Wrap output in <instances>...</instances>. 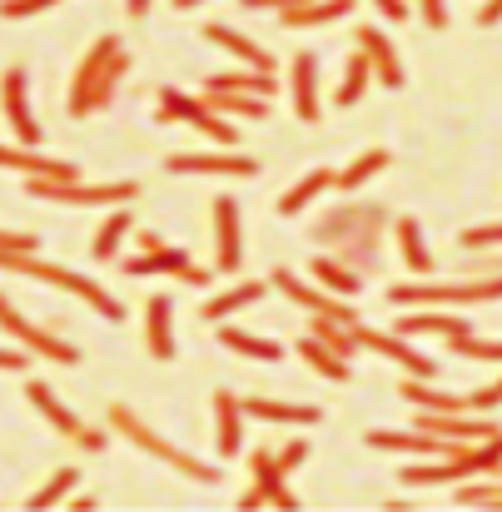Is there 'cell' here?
<instances>
[{
	"label": "cell",
	"mask_w": 502,
	"mask_h": 512,
	"mask_svg": "<svg viewBox=\"0 0 502 512\" xmlns=\"http://www.w3.org/2000/svg\"><path fill=\"white\" fill-rule=\"evenodd\" d=\"M125 75H130V55H125V45H120L115 35H100V40L85 50V60H80L75 80H70V100H65V110H70L75 120H90V115L110 110V100H115V90H120Z\"/></svg>",
	"instance_id": "1"
},
{
	"label": "cell",
	"mask_w": 502,
	"mask_h": 512,
	"mask_svg": "<svg viewBox=\"0 0 502 512\" xmlns=\"http://www.w3.org/2000/svg\"><path fill=\"white\" fill-rule=\"evenodd\" d=\"M502 473V433L478 438V443H453L443 463H408L398 478L408 488H443V483H468V478H498Z\"/></svg>",
	"instance_id": "2"
},
{
	"label": "cell",
	"mask_w": 502,
	"mask_h": 512,
	"mask_svg": "<svg viewBox=\"0 0 502 512\" xmlns=\"http://www.w3.org/2000/svg\"><path fill=\"white\" fill-rule=\"evenodd\" d=\"M0 269H10V274H30V279H40V284L65 289V294L85 299L95 314H105L110 324H120V319H125V304H120L115 294H105L95 279H80V274H70V269H60V264H45L35 249H0Z\"/></svg>",
	"instance_id": "3"
},
{
	"label": "cell",
	"mask_w": 502,
	"mask_h": 512,
	"mask_svg": "<svg viewBox=\"0 0 502 512\" xmlns=\"http://www.w3.org/2000/svg\"><path fill=\"white\" fill-rule=\"evenodd\" d=\"M378 229H383V209H338L324 224H314V239L319 244H334L338 259L348 269H368V259H378Z\"/></svg>",
	"instance_id": "4"
},
{
	"label": "cell",
	"mask_w": 502,
	"mask_h": 512,
	"mask_svg": "<svg viewBox=\"0 0 502 512\" xmlns=\"http://www.w3.org/2000/svg\"><path fill=\"white\" fill-rule=\"evenodd\" d=\"M110 428L120 433V438H130L140 453H150V458H160V463H169L174 473H184V478H194V483H219V468L214 463H199V458H189V453H179L174 443H165L150 423H140L135 418V408H125V403H110Z\"/></svg>",
	"instance_id": "5"
},
{
	"label": "cell",
	"mask_w": 502,
	"mask_h": 512,
	"mask_svg": "<svg viewBox=\"0 0 502 512\" xmlns=\"http://www.w3.org/2000/svg\"><path fill=\"white\" fill-rule=\"evenodd\" d=\"M25 194L35 199H55V204H135L140 199V184L135 179H115V184H80V179H25Z\"/></svg>",
	"instance_id": "6"
},
{
	"label": "cell",
	"mask_w": 502,
	"mask_h": 512,
	"mask_svg": "<svg viewBox=\"0 0 502 512\" xmlns=\"http://www.w3.org/2000/svg\"><path fill=\"white\" fill-rule=\"evenodd\" d=\"M502 299V274L463 279V284H393L388 304H493Z\"/></svg>",
	"instance_id": "7"
},
{
	"label": "cell",
	"mask_w": 502,
	"mask_h": 512,
	"mask_svg": "<svg viewBox=\"0 0 502 512\" xmlns=\"http://www.w3.org/2000/svg\"><path fill=\"white\" fill-rule=\"evenodd\" d=\"M0 329H5L15 343H25V353H35V358H50V363H80V348H75V343H60L55 334L35 329V324L15 309V299H5V294H0Z\"/></svg>",
	"instance_id": "8"
},
{
	"label": "cell",
	"mask_w": 502,
	"mask_h": 512,
	"mask_svg": "<svg viewBox=\"0 0 502 512\" xmlns=\"http://www.w3.org/2000/svg\"><path fill=\"white\" fill-rule=\"evenodd\" d=\"M160 120H184V125H194V130H204L214 145H239V135H234V125L224 120V115H214L204 100H194V95H184V90H160Z\"/></svg>",
	"instance_id": "9"
},
{
	"label": "cell",
	"mask_w": 502,
	"mask_h": 512,
	"mask_svg": "<svg viewBox=\"0 0 502 512\" xmlns=\"http://www.w3.org/2000/svg\"><path fill=\"white\" fill-rule=\"evenodd\" d=\"M269 284H274V289H279V294H284L289 304H304L309 314H324V319H338V324H348V329L358 324V309H353V304H338V294H324V289L304 284V279H299L294 269H284V264L274 269V279H269Z\"/></svg>",
	"instance_id": "10"
},
{
	"label": "cell",
	"mask_w": 502,
	"mask_h": 512,
	"mask_svg": "<svg viewBox=\"0 0 502 512\" xmlns=\"http://www.w3.org/2000/svg\"><path fill=\"white\" fill-rule=\"evenodd\" d=\"M209 219H214V274H234V269L244 264L239 204H234L229 194H219V199H214V209H209Z\"/></svg>",
	"instance_id": "11"
},
{
	"label": "cell",
	"mask_w": 502,
	"mask_h": 512,
	"mask_svg": "<svg viewBox=\"0 0 502 512\" xmlns=\"http://www.w3.org/2000/svg\"><path fill=\"white\" fill-rule=\"evenodd\" d=\"M353 339H358V348L383 353L388 363L408 368V378H433V373H438V363H433L428 353H418V348L403 339V334H378V329H368V324H353Z\"/></svg>",
	"instance_id": "12"
},
{
	"label": "cell",
	"mask_w": 502,
	"mask_h": 512,
	"mask_svg": "<svg viewBox=\"0 0 502 512\" xmlns=\"http://www.w3.org/2000/svg\"><path fill=\"white\" fill-rule=\"evenodd\" d=\"M0 105H5V120H10L15 140H20V145H40V125H35V115H30V95H25V70H20V65H10V70L0 75Z\"/></svg>",
	"instance_id": "13"
},
{
	"label": "cell",
	"mask_w": 502,
	"mask_h": 512,
	"mask_svg": "<svg viewBox=\"0 0 502 512\" xmlns=\"http://www.w3.org/2000/svg\"><path fill=\"white\" fill-rule=\"evenodd\" d=\"M125 274H135V279H145V274H174V279H184V284H209V269H199L184 249H155V254H135L130 264H125Z\"/></svg>",
	"instance_id": "14"
},
{
	"label": "cell",
	"mask_w": 502,
	"mask_h": 512,
	"mask_svg": "<svg viewBox=\"0 0 502 512\" xmlns=\"http://www.w3.org/2000/svg\"><path fill=\"white\" fill-rule=\"evenodd\" d=\"M214 448H219V458L244 453V398H234L229 388L214 393Z\"/></svg>",
	"instance_id": "15"
},
{
	"label": "cell",
	"mask_w": 502,
	"mask_h": 512,
	"mask_svg": "<svg viewBox=\"0 0 502 512\" xmlns=\"http://www.w3.org/2000/svg\"><path fill=\"white\" fill-rule=\"evenodd\" d=\"M413 428L443 438V443H478V438H493L498 428L488 418H468V413H418Z\"/></svg>",
	"instance_id": "16"
},
{
	"label": "cell",
	"mask_w": 502,
	"mask_h": 512,
	"mask_svg": "<svg viewBox=\"0 0 502 512\" xmlns=\"http://www.w3.org/2000/svg\"><path fill=\"white\" fill-rule=\"evenodd\" d=\"M358 50L368 55V65H373V75L388 85V90H403V60H398V50H393V40L383 35V30H373V25H358Z\"/></svg>",
	"instance_id": "17"
},
{
	"label": "cell",
	"mask_w": 502,
	"mask_h": 512,
	"mask_svg": "<svg viewBox=\"0 0 502 512\" xmlns=\"http://www.w3.org/2000/svg\"><path fill=\"white\" fill-rule=\"evenodd\" d=\"M289 95H294V115L304 120V125H314L319 115H324V105H319V55H294V75H289Z\"/></svg>",
	"instance_id": "18"
},
{
	"label": "cell",
	"mask_w": 502,
	"mask_h": 512,
	"mask_svg": "<svg viewBox=\"0 0 502 512\" xmlns=\"http://www.w3.org/2000/svg\"><path fill=\"white\" fill-rule=\"evenodd\" d=\"M0 170H15V174H25V179H80L75 165L45 160V155H35L30 145H0Z\"/></svg>",
	"instance_id": "19"
},
{
	"label": "cell",
	"mask_w": 502,
	"mask_h": 512,
	"mask_svg": "<svg viewBox=\"0 0 502 512\" xmlns=\"http://www.w3.org/2000/svg\"><path fill=\"white\" fill-rule=\"evenodd\" d=\"M368 448H378V453H413V458H443V453H453V443H443V438H433V433H423V428H413V433L373 428V433H368Z\"/></svg>",
	"instance_id": "20"
},
{
	"label": "cell",
	"mask_w": 502,
	"mask_h": 512,
	"mask_svg": "<svg viewBox=\"0 0 502 512\" xmlns=\"http://www.w3.org/2000/svg\"><path fill=\"white\" fill-rule=\"evenodd\" d=\"M169 174H224V179H254L259 165L244 155H169Z\"/></svg>",
	"instance_id": "21"
},
{
	"label": "cell",
	"mask_w": 502,
	"mask_h": 512,
	"mask_svg": "<svg viewBox=\"0 0 502 512\" xmlns=\"http://www.w3.org/2000/svg\"><path fill=\"white\" fill-rule=\"evenodd\" d=\"M249 473H254V488L264 493V503H274V508H289V512L299 508V498L289 493V483H284V468H279V458H274V453H264V448H259V453L249 458Z\"/></svg>",
	"instance_id": "22"
},
{
	"label": "cell",
	"mask_w": 502,
	"mask_h": 512,
	"mask_svg": "<svg viewBox=\"0 0 502 512\" xmlns=\"http://www.w3.org/2000/svg\"><path fill=\"white\" fill-rule=\"evenodd\" d=\"M204 40H209V45H219V50H229V55H239V60H244V65H254V70H274V55H269L264 45H254L249 35H239L234 25H224V20L204 25Z\"/></svg>",
	"instance_id": "23"
},
{
	"label": "cell",
	"mask_w": 502,
	"mask_h": 512,
	"mask_svg": "<svg viewBox=\"0 0 502 512\" xmlns=\"http://www.w3.org/2000/svg\"><path fill=\"white\" fill-rule=\"evenodd\" d=\"M398 398L403 403H413L418 413H473L468 408V398H458V393H448V388H433L428 378H408V383H398Z\"/></svg>",
	"instance_id": "24"
},
{
	"label": "cell",
	"mask_w": 502,
	"mask_h": 512,
	"mask_svg": "<svg viewBox=\"0 0 502 512\" xmlns=\"http://www.w3.org/2000/svg\"><path fill=\"white\" fill-rule=\"evenodd\" d=\"M269 294V284L264 279H244V284H234L229 294H219V299H209L204 309H199V319L204 324H224L229 314H239V309H249V304H259Z\"/></svg>",
	"instance_id": "25"
},
{
	"label": "cell",
	"mask_w": 502,
	"mask_h": 512,
	"mask_svg": "<svg viewBox=\"0 0 502 512\" xmlns=\"http://www.w3.org/2000/svg\"><path fill=\"white\" fill-rule=\"evenodd\" d=\"M393 239H398V249H403V264H408L418 279L438 269V264H433V254H428V244H423V224H418L413 214L393 219Z\"/></svg>",
	"instance_id": "26"
},
{
	"label": "cell",
	"mask_w": 502,
	"mask_h": 512,
	"mask_svg": "<svg viewBox=\"0 0 502 512\" xmlns=\"http://www.w3.org/2000/svg\"><path fill=\"white\" fill-rule=\"evenodd\" d=\"M25 393H30V403L45 413V423H55V433H65L70 443L85 433V423H80V418H75V413H70L60 398H55V388H50V383H40V378H35V383H25Z\"/></svg>",
	"instance_id": "27"
},
{
	"label": "cell",
	"mask_w": 502,
	"mask_h": 512,
	"mask_svg": "<svg viewBox=\"0 0 502 512\" xmlns=\"http://www.w3.org/2000/svg\"><path fill=\"white\" fill-rule=\"evenodd\" d=\"M353 10V0H304V5H289V10H279L284 15V25L289 30H314V25H334Z\"/></svg>",
	"instance_id": "28"
},
{
	"label": "cell",
	"mask_w": 502,
	"mask_h": 512,
	"mask_svg": "<svg viewBox=\"0 0 502 512\" xmlns=\"http://www.w3.org/2000/svg\"><path fill=\"white\" fill-rule=\"evenodd\" d=\"M393 334H403V339H423V334L458 339V334H473V324H468V319H458V314H403Z\"/></svg>",
	"instance_id": "29"
},
{
	"label": "cell",
	"mask_w": 502,
	"mask_h": 512,
	"mask_svg": "<svg viewBox=\"0 0 502 512\" xmlns=\"http://www.w3.org/2000/svg\"><path fill=\"white\" fill-rule=\"evenodd\" d=\"M309 274H314L329 294H338V299H353V294L363 289V274H358V269H348L338 254H319V259L309 264Z\"/></svg>",
	"instance_id": "30"
},
{
	"label": "cell",
	"mask_w": 502,
	"mask_h": 512,
	"mask_svg": "<svg viewBox=\"0 0 502 512\" xmlns=\"http://www.w3.org/2000/svg\"><path fill=\"white\" fill-rule=\"evenodd\" d=\"M209 90H239V95H259V100H274L279 80L274 70H224V75H209Z\"/></svg>",
	"instance_id": "31"
},
{
	"label": "cell",
	"mask_w": 502,
	"mask_h": 512,
	"mask_svg": "<svg viewBox=\"0 0 502 512\" xmlns=\"http://www.w3.org/2000/svg\"><path fill=\"white\" fill-rule=\"evenodd\" d=\"M135 229V219H130V209L125 204H115L110 214H105V224H100V234L90 239V254L100 259V264H110L115 254H120V244H125V234Z\"/></svg>",
	"instance_id": "32"
},
{
	"label": "cell",
	"mask_w": 502,
	"mask_h": 512,
	"mask_svg": "<svg viewBox=\"0 0 502 512\" xmlns=\"http://www.w3.org/2000/svg\"><path fill=\"white\" fill-rule=\"evenodd\" d=\"M244 418L259 423H319L314 403H269V398H244Z\"/></svg>",
	"instance_id": "33"
},
{
	"label": "cell",
	"mask_w": 502,
	"mask_h": 512,
	"mask_svg": "<svg viewBox=\"0 0 502 512\" xmlns=\"http://www.w3.org/2000/svg\"><path fill=\"white\" fill-rule=\"evenodd\" d=\"M145 329H150V353L155 358H174V299H165V294L150 299Z\"/></svg>",
	"instance_id": "34"
},
{
	"label": "cell",
	"mask_w": 502,
	"mask_h": 512,
	"mask_svg": "<svg viewBox=\"0 0 502 512\" xmlns=\"http://www.w3.org/2000/svg\"><path fill=\"white\" fill-rule=\"evenodd\" d=\"M368 80H373V65H368V55H363V50H353V55L343 60V80H338V90H334V110L358 105V100H363V90H368Z\"/></svg>",
	"instance_id": "35"
},
{
	"label": "cell",
	"mask_w": 502,
	"mask_h": 512,
	"mask_svg": "<svg viewBox=\"0 0 502 512\" xmlns=\"http://www.w3.org/2000/svg\"><path fill=\"white\" fill-rule=\"evenodd\" d=\"M324 189H334V170H309L294 189H289V194H279V214H284V219H294V214H299V209H309Z\"/></svg>",
	"instance_id": "36"
},
{
	"label": "cell",
	"mask_w": 502,
	"mask_h": 512,
	"mask_svg": "<svg viewBox=\"0 0 502 512\" xmlns=\"http://www.w3.org/2000/svg\"><path fill=\"white\" fill-rule=\"evenodd\" d=\"M204 105H209L214 115H249V120H264V115H269V100L239 95V90H209V85H204Z\"/></svg>",
	"instance_id": "37"
},
{
	"label": "cell",
	"mask_w": 502,
	"mask_h": 512,
	"mask_svg": "<svg viewBox=\"0 0 502 512\" xmlns=\"http://www.w3.org/2000/svg\"><path fill=\"white\" fill-rule=\"evenodd\" d=\"M299 358H304L314 373H324L329 383H348V378H353V373H348V358H338L334 348H329V343H319L314 334H309V339H299Z\"/></svg>",
	"instance_id": "38"
},
{
	"label": "cell",
	"mask_w": 502,
	"mask_h": 512,
	"mask_svg": "<svg viewBox=\"0 0 502 512\" xmlns=\"http://www.w3.org/2000/svg\"><path fill=\"white\" fill-rule=\"evenodd\" d=\"M219 343H224V348H234V353H244V358H259V363H279V358H284V343L254 339V334H244V329H234V324H224V329H219Z\"/></svg>",
	"instance_id": "39"
},
{
	"label": "cell",
	"mask_w": 502,
	"mask_h": 512,
	"mask_svg": "<svg viewBox=\"0 0 502 512\" xmlns=\"http://www.w3.org/2000/svg\"><path fill=\"white\" fill-rule=\"evenodd\" d=\"M388 170V150H363L353 165L343 174H334V189H343V194H353V189H363L373 174H383Z\"/></svg>",
	"instance_id": "40"
},
{
	"label": "cell",
	"mask_w": 502,
	"mask_h": 512,
	"mask_svg": "<svg viewBox=\"0 0 502 512\" xmlns=\"http://www.w3.org/2000/svg\"><path fill=\"white\" fill-rule=\"evenodd\" d=\"M309 334H314L319 343H329L338 358H353V353H358V339H353V329H348V324H338V319H324V314H314Z\"/></svg>",
	"instance_id": "41"
},
{
	"label": "cell",
	"mask_w": 502,
	"mask_h": 512,
	"mask_svg": "<svg viewBox=\"0 0 502 512\" xmlns=\"http://www.w3.org/2000/svg\"><path fill=\"white\" fill-rule=\"evenodd\" d=\"M453 503H463V508H498L502 512V473L498 478H483V483H458Z\"/></svg>",
	"instance_id": "42"
},
{
	"label": "cell",
	"mask_w": 502,
	"mask_h": 512,
	"mask_svg": "<svg viewBox=\"0 0 502 512\" xmlns=\"http://www.w3.org/2000/svg\"><path fill=\"white\" fill-rule=\"evenodd\" d=\"M75 483H80V473H75V468H60V473H55V478H50V483H45V488H40L30 503H25V508H30V512L55 508V503H65V493H70Z\"/></svg>",
	"instance_id": "43"
},
{
	"label": "cell",
	"mask_w": 502,
	"mask_h": 512,
	"mask_svg": "<svg viewBox=\"0 0 502 512\" xmlns=\"http://www.w3.org/2000/svg\"><path fill=\"white\" fill-rule=\"evenodd\" d=\"M453 343V353H463V358H478V363H502V343H483L478 334H458Z\"/></svg>",
	"instance_id": "44"
},
{
	"label": "cell",
	"mask_w": 502,
	"mask_h": 512,
	"mask_svg": "<svg viewBox=\"0 0 502 512\" xmlns=\"http://www.w3.org/2000/svg\"><path fill=\"white\" fill-rule=\"evenodd\" d=\"M488 244H502V224H473V229H463V249H488Z\"/></svg>",
	"instance_id": "45"
},
{
	"label": "cell",
	"mask_w": 502,
	"mask_h": 512,
	"mask_svg": "<svg viewBox=\"0 0 502 512\" xmlns=\"http://www.w3.org/2000/svg\"><path fill=\"white\" fill-rule=\"evenodd\" d=\"M55 0H0V15L5 20H30V15H40V10H50Z\"/></svg>",
	"instance_id": "46"
},
{
	"label": "cell",
	"mask_w": 502,
	"mask_h": 512,
	"mask_svg": "<svg viewBox=\"0 0 502 512\" xmlns=\"http://www.w3.org/2000/svg\"><path fill=\"white\" fill-rule=\"evenodd\" d=\"M498 403H502V378L488 383V388H478V393H468V408H473V413H493Z\"/></svg>",
	"instance_id": "47"
},
{
	"label": "cell",
	"mask_w": 502,
	"mask_h": 512,
	"mask_svg": "<svg viewBox=\"0 0 502 512\" xmlns=\"http://www.w3.org/2000/svg\"><path fill=\"white\" fill-rule=\"evenodd\" d=\"M274 458H279V468H284V473H294V468L309 458V443H304V438H294V443H289V448H279Z\"/></svg>",
	"instance_id": "48"
},
{
	"label": "cell",
	"mask_w": 502,
	"mask_h": 512,
	"mask_svg": "<svg viewBox=\"0 0 502 512\" xmlns=\"http://www.w3.org/2000/svg\"><path fill=\"white\" fill-rule=\"evenodd\" d=\"M418 15H423V25L443 30L448 25V0H418Z\"/></svg>",
	"instance_id": "49"
},
{
	"label": "cell",
	"mask_w": 502,
	"mask_h": 512,
	"mask_svg": "<svg viewBox=\"0 0 502 512\" xmlns=\"http://www.w3.org/2000/svg\"><path fill=\"white\" fill-rule=\"evenodd\" d=\"M0 249H40V239L25 229H0Z\"/></svg>",
	"instance_id": "50"
},
{
	"label": "cell",
	"mask_w": 502,
	"mask_h": 512,
	"mask_svg": "<svg viewBox=\"0 0 502 512\" xmlns=\"http://www.w3.org/2000/svg\"><path fill=\"white\" fill-rule=\"evenodd\" d=\"M373 5H378V15H383V20H393V25H403V20L413 15V10H408V0H373Z\"/></svg>",
	"instance_id": "51"
},
{
	"label": "cell",
	"mask_w": 502,
	"mask_h": 512,
	"mask_svg": "<svg viewBox=\"0 0 502 512\" xmlns=\"http://www.w3.org/2000/svg\"><path fill=\"white\" fill-rule=\"evenodd\" d=\"M25 368V348H0V373H20Z\"/></svg>",
	"instance_id": "52"
},
{
	"label": "cell",
	"mask_w": 502,
	"mask_h": 512,
	"mask_svg": "<svg viewBox=\"0 0 502 512\" xmlns=\"http://www.w3.org/2000/svg\"><path fill=\"white\" fill-rule=\"evenodd\" d=\"M75 443H80L85 453H100V448H105V433H100V428H85V433H80Z\"/></svg>",
	"instance_id": "53"
},
{
	"label": "cell",
	"mask_w": 502,
	"mask_h": 512,
	"mask_svg": "<svg viewBox=\"0 0 502 512\" xmlns=\"http://www.w3.org/2000/svg\"><path fill=\"white\" fill-rule=\"evenodd\" d=\"M478 25H488V30H493V25H502V0H488V5L478 10Z\"/></svg>",
	"instance_id": "54"
},
{
	"label": "cell",
	"mask_w": 502,
	"mask_h": 512,
	"mask_svg": "<svg viewBox=\"0 0 502 512\" xmlns=\"http://www.w3.org/2000/svg\"><path fill=\"white\" fill-rule=\"evenodd\" d=\"M249 10H289V5H304V0H244Z\"/></svg>",
	"instance_id": "55"
},
{
	"label": "cell",
	"mask_w": 502,
	"mask_h": 512,
	"mask_svg": "<svg viewBox=\"0 0 502 512\" xmlns=\"http://www.w3.org/2000/svg\"><path fill=\"white\" fill-rule=\"evenodd\" d=\"M239 508H244V512L264 508V493H259V488H249V493H244V498H239Z\"/></svg>",
	"instance_id": "56"
},
{
	"label": "cell",
	"mask_w": 502,
	"mask_h": 512,
	"mask_svg": "<svg viewBox=\"0 0 502 512\" xmlns=\"http://www.w3.org/2000/svg\"><path fill=\"white\" fill-rule=\"evenodd\" d=\"M155 249H165V239L160 234H140V254H155Z\"/></svg>",
	"instance_id": "57"
},
{
	"label": "cell",
	"mask_w": 502,
	"mask_h": 512,
	"mask_svg": "<svg viewBox=\"0 0 502 512\" xmlns=\"http://www.w3.org/2000/svg\"><path fill=\"white\" fill-rule=\"evenodd\" d=\"M125 10H130L135 20H145V15H150V0H125Z\"/></svg>",
	"instance_id": "58"
},
{
	"label": "cell",
	"mask_w": 502,
	"mask_h": 512,
	"mask_svg": "<svg viewBox=\"0 0 502 512\" xmlns=\"http://www.w3.org/2000/svg\"><path fill=\"white\" fill-rule=\"evenodd\" d=\"M194 5H204V0H174V10H194Z\"/></svg>",
	"instance_id": "59"
}]
</instances>
